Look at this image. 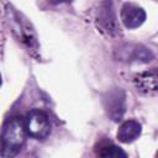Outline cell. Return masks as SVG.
Masks as SVG:
<instances>
[{
  "mask_svg": "<svg viewBox=\"0 0 158 158\" xmlns=\"http://www.w3.org/2000/svg\"><path fill=\"white\" fill-rule=\"evenodd\" d=\"M26 127L25 120L21 116L9 117L1 130L0 136V157H14L16 156L25 144L26 141Z\"/></svg>",
  "mask_w": 158,
  "mask_h": 158,
  "instance_id": "cell-1",
  "label": "cell"
},
{
  "mask_svg": "<svg viewBox=\"0 0 158 158\" xmlns=\"http://www.w3.org/2000/svg\"><path fill=\"white\" fill-rule=\"evenodd\" d=\"M6 19L15 37L28 49L36 51L38 48L37 36L28 20L10 5L6 6Z\"/></svg>",
  "mask_w": 158,
  "mask_h": 158,
  "instance_id": "cell-2",
  "label": "cell"
},
{
  "mask_svg": "<svg viewBox=\"0 0 158 158\" xmlns=\"http://www.w3.org/2000/svg\"><path fill=\"white\" fill-rule=\"evenodd\" d=\"M102 105L107 116L118 122L126 111V94L121 88H112L102 95Z\"/></svg>",
  "mask_w": 158,
  "mask_h": 158,
  "instance_id": "cell-3",
  "label": "cell"
},
{
  "mask_svg": "<svg viewBox=\"0 0 158 158\" xmlns=\"http://www.w3.org/2000/svg\"><path fill=\"white\" fill-rule=\"evenodd\" d=\"M25 127L27 135L36 139H44L51 133V122L48 115L38 109L31 110L26 115Z\"/></svg>",
  "mask_w": 158,
  "mask_h": 158,
  "instance_id": "cell-4",
  "label": "cell"
},
{
  "mask_svg": "<svg viewBox=\"0 0 158 158\" xmlns=\"http://www.w3.org/2000/svg\"><path fill=\"white\" fill-rule=\"evenodd\" d=\"M115 58L126 63H148L154 56L149 48L142 44L123 43L115 49Z\"/></svg>",
  "mask_w": 158,
  "mask_h": 158,
  "instance_id": "cell-5",
  "label": "cell"
},
{
  "mask_svg": "<svg viewBox=\"0 0 158 158\" xmlns=\"http://www.w3.org/2000/svg\"><path fill=\"white\" fill-rule=\"evenodd\" d=\"M96 23L98 27L110 35V36H115L118 33V25H117V19H116V14L114 10V5L111 0H104L101 1L99 9H98V15H96Z\"/></svg>",
  "mask_w": 158,
  "mask_h": 158,
  "instance_id": "cell-6",
  "label": "cell"
},
{
  "mask_svg": "<svg viewBox=\"0 0 158 158\" xmlns=\"http://www.w3.org/2000/svg\"><path fill=\"white\" fill-rule=\"evenodd\" d=\"M121 21L127 28H137L139 27L144 20H146V12L144 10L132 2H126L121 7V14H120Z\"/></svg>",
  "mask_w": 158,
  "mask_h": 158,
  "instance_id": "cell-7",
  "label": "cell"
},
{
  "mask_svg": "<svg viewBox=\"0 0 158 158\" xmlns=\"http://www.w3.org/2000/svg\"><path fill=\"white\" fill-rule=\"evenodd\" d=\"M157 80H158V74L156 68L142 72L133 77V84L136 89L144 95H154L157 93L158 90Z\"/></svg>",
  "mask_w": 158,
  "mask_h": 158,
  "instance_id": "cell-8",
  "label": "cell"
},
{
  "mask_svg": "<svg viewBox=\"0 0 158 158\" xmlns=\"http://www.w3.org/2000/svg\"><path fill=\"white\" fill-rule=\"evenodd\" d=\"M142 132V126L136 120H127L121 123L117 130L116 137L122 143H131L139 137Z\"/></svg>",
  "mask_w": 158,
  "mask_h": 158,
  "instance_id": "cell-9",
  "label": "cell"
},
{
  "mask_svg": "<svg viewBox=\"0 0 158 158\" xmlns=\"http://www.w3.org/2000/svg\"><path fill=\"white\" fill-rule=\"evenodd\" d=\"M99 157H104V158H107V157H111V158H125L127 157V154L121 149L118 148L117 146H114V144H106V146H102L100 147V149L96 152Z\"/></svg>",
  "mask_w": 158,
  "mask_h": 158,
  "instance_id": "cell-10",
  "label": "cell"
},
{
  "mask_svg": "<svg viewBox=\"0 0 158 158\" xmlns=\"http://www.w3.org/2000/svg\"><path fill=\"white\" fill-rule=\"evenodd\" d=\"M72 0H57V1H54V2H70Z\"/></svg>",
  "mask_w": 158,
  "mask_h": 158,
  "instance_id": "cell-11",
  "label": "cell"
},
{
  "mask_svg": "<svg viewBox=\"0 0 158 158\" xmlns=\"http://www.w3.org/2000/svg\"><path fill=\"white\" fill-rule=\"evenodd\" d=\"M1 83H2V79H1V74H0V86H1Z\"/></svg>",
  "mask_w": 158,
  "mask_h": 158,
  "instance_id": "cell-12",
  "label": "cell"
}]
</instances>
